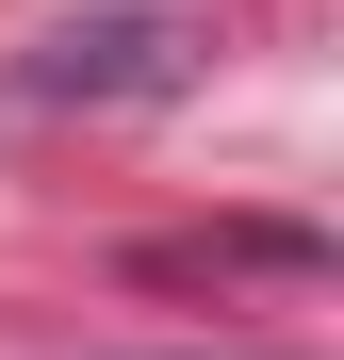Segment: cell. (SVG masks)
<instances>
[{"mask_svg":"<svg viewBox=\"0 0 344 360\" xmlns=\"http://www.w3.org/2000/svg\"><path fill=\"white\" fill-rule=\"evenodd\" d=\"M148 82H181V17H82L33 49V98H148Z\"/></svg>","mask_w":344,"mask_h":360,"instance_id":"cell-1","label":"cell"}]
</instances>
